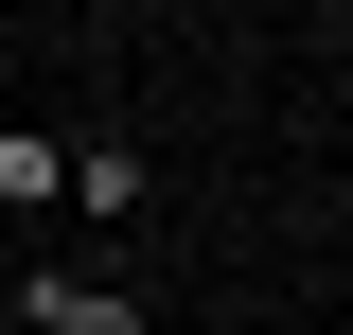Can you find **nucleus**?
<instances>
[{
	"mask_svg": "<svg viewBox=\"0 0 353 335\" xmlns=\"http://www.w3.org/2000/svg\"><path fill=\"white\" fill-rule=\"evenodd\" d=\"M53 194H71V141L18 124V141H0V212H53Z\"/></svg>",
	"mask_w": 353,
	"mask_h": 335,
	"instance_id": "nucleus-3",
	"label": "nucleus"
},
{
	"mask_svg": "<svg viewBox=\"0 0 353 335\" xmlns=\"http://www.w3.org/2000/svg\"><path fill=\"white\" fill-rule=\"evenodd\" d=\"M141 194H159V159H141V141H71V212H88V230H124Z\"/></svg>",
	"mask_w": 353,
	"mask_h": 335,
	"instance_id": "nucleus-2",
	"label": "nucleus"
},
{
	"mask_svg": "<svg viewBox=\"0 0 353 335\" xmlns=\"http://www.w3.org/2000/svg\"><path fill=\"white\" fill-rule=\"evenodd\" d=\"M18 318H36V335H159L124 283H88V265H18Z\"/></svg>",
	"mask_w": 353,
	"mask_h": 335,
	"instance_id": "nucleus-1",
	"label": "nucleus"
}]
</instances>
